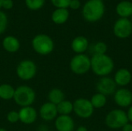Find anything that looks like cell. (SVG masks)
I'll return each instance as SVG.
<instances>
[{
  "mask_svg": "<svg viewBox=\"0 0 132 131\" xmlns=\"http://www.w3.org/2000/svg\"><path fill=\"white\" fill-rule=\"evenodd\" d=\"M114 68V63L107 54H94L90 58V69L98 76H108Z\"/></svg>",
  "mask_w": 132,
  "mask_h": 131,
  "instance_id": "1",
  "label": "cell"
},
{
  "mask_svg": "<svg viewBox=\"0 0 132 131\" xmlns=\"http://www.w3.org/2000/svg\"><path fill=\"white\" fill-rule=\"evenodd\" d=\"M105 11V6L102 0H89L83 8V16L85 20L90 22H94L100 20Z\"/></svg>",
  "mask_w": 132,
  "mask_h": 131,
  "instance_id": "2",
  "label": "cell"
},
{
  "mask_svg": "<svg viewBox=\"0 0 132 131\" xmlns=\"http://www.w3.org/2000/svg\"><path fill=\"white\" fill-rule=\"evenodd\" d=\"M13 100L20 107H30L36 100V93L32 87L21 85L15 89Z\"/></svg>",
  "mask_w": 132,
  "mask_h": 131,
  "instance_id": "3",
  "label": "cell"
},
{
  "mask_svg": "<svg viewBox=\"0 0 132 131\" xmlns=\"http://www.w3.org/2000/svg\"><path fill=\"white\" fill-rule=\"evenodd\" d=\"M32 46L36 53L41 56H46L53 51L54 42L49 36L46 34H39L32 39Z\"/></svg>",
  "mask_w": 132,
  "mask_h": 131,
  "instance_id": "4",
  "label": "cell"
},
{
  "mask_svg": "<svg viewBox=\"0 0 132 131\" xmlns=\"http://www.w3.org/2000/svg\"><path fill=\"white\" fill-rule=\"evenodd\" d=\"M128 123L126 112L121 109L111 110L105 117V124L111 129H120Z\"/></svg>",
  "mask_w": 132,
  "mask_h": 131,
  "instance_id": "5",
  "label": "cell"
},
{
  "mask_svg": "<svg viewBox=\"0 0 132 131\" xmlns=\"http://www.w3.org/2000/svg\"><path fill=\"white\" fill-rule=\"evenodd\" d=\"M17 76L24 81L33 79L37 73V66L31 59H23L19 63L16 69Z\"/></svg>",
  "mask_w": 132,
  "mask_h": 131,
  "instance_id": "6",
  "label": "cell"
},
{
  "mask_svg": "<svg viewBox=\"0 0 132 131\" xmlns=\"http://www.w3.org/2000/svg\"><path fill=\"white\" fill-rule=\"evenodd\" d=\"M70 68L77 75H84L90 69V59L85 54H77L70 60Z\"/></svg>",
  "mask_w": 132,
  "mask_h": 131,
  "instance_id": "7",
  "label": "cell"
},
{
  "mask_svg": "<svg viewBox=\"0 0 132 131\" xmlns=\"http://www.w3.org/2000/svg\"><path fill=\"white\" fill-rule=\"evenodd\" d=\"M73 103V112L75 114L82 119L90 118L94 111L90 100L86 98H78Z\"/></svg>",
  "mask_w": 132,
  "mask_h": 131,
  "instance_id": "8",
  "label": "cell"
},
{
  "mask_svg": "<svg viewBox=\"0 0 132 131\" xmlns=\"http://www.w3.org/2000/svg\"><path fill=\"white\" fill-rule=\"evenodd\" d=\"M113 32L115 36L119 39L128 38L132 33L131 21L127 18H120L115 22Z\"/></svg>",
  "mask_w": 132,
  "mask_h": 131,
  "instance_id": "9",
  "label": "cell"
},
{
  "mask_svg": "<svg viewBox=\"0 0 132 131\" xmlns=\"http://www.w3.org/2000/svg\"><path fill=\"white\" fill-rule=\"evenodd\" d=\"M96 87L99 93H101L106 97L114 94L117 90V85L114 79L108 76L101 77L97 82Z\"/></svg>",
  "mask_w": 132,
  "mask_h": 131,
  "instance_id": "10",
  "label": "cell"
},
{
  "mask_svg": "<svg viewBox=\"0 0 132 131\" xmlns=\"http://www.w3.org/2000/svg\"><path fill=\"white\" fill-rule=\"evenodd\" d=\"M115 103L123 108L129 107L132 105V92L126 88L117 90L114 94Z\"/></svg>",
  "mask_w": 132,
  "mask_h": 131,
  "instance_id": "11",
  "label": "cell"
},
{
  "mask_svg": "<svg viewBox=\"0 0 132 131\" xmlns=\"http://www.w3.org/2000/svg\"><path fill=\"white\" fill-rule=\"evenodd\" d=\"M18 112L19 121L26 125H30L35 123L38 117L36 110L31 106L21 107V109Z\"/></svg>",
  "mask_w": 132,
  "mask_h": 131,
  "instance_id": "12",
  "label": "cell"
},
{
  "mask_svg": "<svg viewBox=\"0 0 132 131\" xmlns=\"http://www.w3.org/2000/svg\"><path fill=\"white\" fill-rule=\"evenodd\" d=\"M39 113L40 117L43 120L52 121L57 117L58 111H57V108L56 105L50 102H47V103H43L40 107Z\"/></svg>",
  "mask_w": 132,
  "mask_h": 131,
  "instance_id": "13",
  "label": "cell"
},
{
  "mask_svg": "<svg viewBox=\"0 0 132 131\" xmlns=\"http://www.w3.org/2000/svg\"><path fill=\"white\" fill-rule=\"evenodd\" d=\"M55 127L57 131H73L74 120L70 115H60L55 119Z\"/></svg>",
  "mask_w": 132,
  "mask_h": 131,
  "instance_id": "14",
  "label": "cell"
},
{
  "mask_svg": "<svg viewBox=\"0 0 132 131\" xmlns=\"http://www.w3.org/2000/svg\"><path fill=\"white\" fill-rule=\"evenodd\" d=\"M132 80L131 73L126 68L118 69L114 75V80L116 85L120 86H125L128 85Z\"/></svg>",
  "mask_w": 132,
  "mask_h": 131,
  "instance_id": "15",
  "label": "cell"
},
{
  "mask_svg": "<svg viewBox=\"0 0 132 131\" xmlns=\"http://www.w3.org/2000/svg\"><path fill=\"white\" fill-rule=\"evenodd\" d=\"M89 47L88 39L82 36L75 37L71 42V49L77 54H84Z\"/></svg>",
  "mask_w": 132,
  "mask_h": 131,
  "instance_id": "16",
  "label": "cell"
},
{
  "mask_svg": "<svg viewBox=\"0 0 132 131\" xmlns=\"http://www.w3.org/2000/svg\"><path fill=\"white\" fill-rule=\"evenodd\" d=\"M2 46L6 52L14 53L19 51L20 48V42L16 37L12 36H8L3 39Z\"/></svg>",
  "mask_w": 132,
  "mask_h": 131,
  "instance_id": "17",
  "label": "cell"
},
{
  "mask_svg": "<svg viewBox=\"0 0 132 131\" xmlns=\"http://www.w3.org/2000/svg\"><path fill=\"white\" fill-rule=\"evenodd\" d=\"M116 12L121 18L132 16V2L129 1L120 2L116 6Z\"/></svg>",
  "mask_w": 132,
  "mask_h": 131,
  "instance_id": "18",
  "label": "cell"
},
{
  "mask_svg": "<svg viewBox=\"0 0 132 131\" xmlns=\"http://www.w3.org/2000/svg\"><path fill=\"white\" fill-rule=\"evenodd\" d=\"M69 15V11L67 8H57L52 14V20L56 24H63L67 21Z\"/></svg>",
  "mask_w": 132,
  "mask_h": 131,
  "instance_id": "19",
  "label": "cell"
},
{
  "mask_svg": "<svg viewBox=\"0 0 132 131\" xmlns=\"http://www.w3.org/2000/svg\"><path fill=\"white\" fill-rule=\"evenodd\" d=\"M48 100L50 103L56 106L65 100V94L60 89L53 88L48 93Z\"/></svg>",
  "mask_w": 132,
  "mask_h": 131,
  "instance_id": "20",
  "label": "cell"
},
{
  "mask_svg": "<svg viewBox=\"0 0 132 131\" xmlns=\"http://www.w3.org/2000/svg\"><path fill=\"white\" fill-rule=\"evenodd\" d=\"M15 94V88L8 83L0 85V98L4 100H10L13 99Z\"/></svg>",
  "mask_w": 132,
  "mask_h": 131,
  "instance_id": "21",
  "label": "cell"
},
{
  "mask_svg": "<svg viewBox=\"0 0 132 131\" xmlns=\"http://www.w3.org/2000/svg\"><path fill=\"white\" fill-rule=\"evenodd\" d=\"M58 114L60 115H70L73 112V103L69 100H64L58 105H56Z\"/></svg>",
  "mask_w": 132,
  "mask_h": 131,
  "instance_id": "22",
  "label": "cell"
},
{
  "mask_svg": "<svg viewBox=\"0 0 132 131\" xmlns=\"http://www.w3.org/2000/svg\"><path fill=\"white\" fill-rule=\"evenodd\" d=\"M92 106L94 109H100L104 107L107 103V97L101 94V93H95L92 96L91 99L90 100Z\"/></svg>",
  "mask_w": 132,
  "mask_h": 131,
  "instance_id": "23",
  "label": "cell"
},
{
  "mask_svg": "<svg viewBox=\"0 0 132 131\" xmlns=\"http://www.w3.org/2000/svg\"><path fill=\"white\" fill-rule=\"evenodd\" d=\"M45 3V0H26V6L31 10H38L41 8Z\"/></svg>",
  "mask_w": 132,
  "mask_h": 131,
  "instance_id": "24",
  "label": "cell"
},
{
  "mask_svg": "<svg viewBox=\"0 0 132 131\" xmlns=\"http://www.w3.org/2000/svg\"><path fill=\"white\" fill-rule=\"evenodd\" d=\"M93 50L94 52V54H106L108 46L104 42H98L94 46Z\"/></svg>",
  "mask_w": 132,
  "mask_h": 131,
  "instance_id": "25",
  "label": "cell"
},
{
  "mask_svg": "<svg viewBox=\"0 0 132 131\" xmlns=\"http://www.w3.org/2000/svg\"><path fill=\"white\" fill-rule=\"evenodd\" d=\"M6 119L9 123L10 124H15L18 121H19V112L15 110H11L8 113L6 116Z\"/></svg>",
  "mask_w": 132,
  "mask_h": 131,
  "instance_id": "26",
  "label": "cell"
},
{
  "mask_svg": "<svg viewBox=\"0 0 132 131\" xmlns=\"http://www.w3.org/2000/svg\"><path fill=\"white\" fill-rule=\"evenodd\" d=\"M7 24H8V19L6 15L3 12L0 11V34L5 32L7 27Z\"/></svg>",
  "mask_w": 132,
  "mask_h": 131,
  "instance_id": "27",
  "label": "cell"
},
{
  "mask_svg": "<svg viewBox=\"0 0 132 131\" xmlns=\"http://www.w3.org/2000/svg\"><path fill=\"white\" fill-rule=\"evenodd\" d=\"M71 0H51L53 5L57 8H67L70 5Z\"/></svg>",
  "mask_w": 132,
  "mask_h": 131,
  "instance_id": "28",
  "label": "cell"
},
{
  "mask_svg": "<svg viewBox=\"0 0 132 131\" xmlns=\"http://www.w3.org/2000/svg\"><path fill=\"white\" fill-rule=\"evenodd\" d=\"M81 5V3L80 2V0H71L70 2V5L69 7H70L72 9H78Z\"/></svg>",
  "mask_w": 132,
  "mask_h": 131,
  "instance_id": "29",
  "label": "cell"
},
{
  "mask_svg": "<svg viewBox=\"0 0 132 131\" xmlns=\"http://www.w3.org/2000/svg\"><path fill=\"white\" fill-rule=\"evenodd\" d=\"M5 9H10L13 7V1L12 0H4L2 2V5Z\"/></svg>",
  "mask_w": 132,
  "mask_h": 131,
  "instance_id": "30",
  "label": "cell"
},
{
  "mask_svg": "<svg viewBox=\"0 0 132 131\" xmlns=\"http://www.w3.org/2000/svg\"><path fill=\"white\" fill-rule=\"evenodd\" d=\"M126 113H127V117H128V121H130V122L132 123V105L131 107H129V109H128V112Z\"/></svg>",
  "mask_w": 132,
  "mask_h": 131,
  "instance_id": "31",
  "label": "cell"
},
{
  "mask_svg": "<svg viewBox=\"0 0 132 131\" xmlns=\"http://www.w3.org/2000/svg\"><path fill=\"white\" fill-rule=\"evenodd\" d=\"M122 131H132V124L128 123L122 127Z\"/></svg>",
  "mask_w": 132,
  "mask_h": 131,
  "instance_id": "32",
  "label": "cell"
},
{
  "mask_svg": "<svg viewBox=\"0 0 132 131\" xmlns=\"http://www.w3.org/2000/svg\"><path fill=\"white\" fill-rule=\"evenodd\" d=\"M76 131H88L87 130V128L86 127H84V126H80V127H79Z\"/></svg>",
  "mask_w": 132,
  "mask_h": 131,
  "instance_id": "33",
  "label": "cell"
},
{
  "mask_svg": "<svg viewBox=\"0 0 132 131\" xmlns=\"http://www.w3.org/2000/svg\"><path fill=\"white\" fill-rule=\"evenodd\" d=\"M39 131H48L47 127L44 125H41L39 127Z\"/></svg>",
  "mask_w": 132,
  "mask_h": 131,
  "instance_id": "34",
  "label": "cell"
},
{
  "mask_svg": "<svg viewBox=\"0 0 132 131\" xmlns=\"http://www.w3.org/2000/svg\"><path fill=\"white\" fill-rule=\"evenodd\" d=\"M0 131H7V130H6V129H5V128L0 127Z\"/></svg>",
  "mask_w": 132,
  "mask_h": 131,
  "instance_id": "35",
  "label": "cell"
},
{
  "mask_svg": "<svg viewBox=\"0 0 132 131\" xmlns=\"http://www.w3.org/2000/svg\"><path fill=\"white\" fill-rule=\"evenodd\" d=\"M3 1L4 0H0V8L2 7V2H3Z\"/></svg>",
  "mask_w": 132,
  "mask_h": 131,
  "instance_id": "36",
  "label": "cell"
},
{
  "mask_svg": "<svg viewBox=\"0 0 132 131\" xmlns=\"http://www.w3.org/2000/svg\"><path fill=\"white\" fill-rule=\"evenodd\" d=\"M131 23H132V16H131Z\"/></svg>",
  "mask_w": 132,
  "mask_h": 131,
  "instance_id": "37",
  "label": "cell"
}]
</instances>
